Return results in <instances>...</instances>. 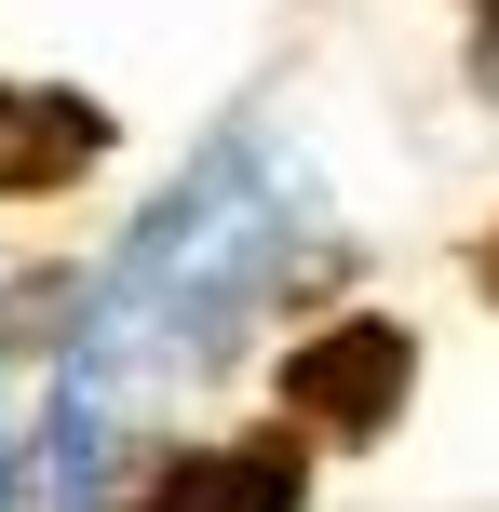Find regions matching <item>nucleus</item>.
Here are the masks:
<instances>
[{
	"mask_svg": "<svg viewBox=\"0 0 499 512\" xmlns=\"http://www.w3.org/2000/svg\"><path fill=\"white\" fill-rule=\"evenodd\" d=\"M405 378H419V337L378 324V310H351V324H324V337L284 351V405L311 418V432H338V445H378V432H392V418H405Z\"/></svg>",
	"mask_w": 499,
	"mask_h": 512,
	"instance_id": "1",
	"label": "nucleus"
},
{
	"mask_svg": "<svg viewBox=\"0 0 499 512\" xmlns=\"http://www.w3.org/2000/svg\"><path fill=\"white\" fill-rule=\"evenodd\" d=\"M311 499V459H297V432H243V445H189V459H162L135 512H297Z\"/></svg>",
	"mask_w": 499,
	"mask_h": 512,
	"instance_id": "2",
	"label": "nucleus"
},
{
	"mask_svg": "<svg viewBox=\"0 0 499 512\" xmlns=\"http://www.w3.org/2000/svg\"><path fill=\"white\" fill-rule=\"evenodd\" d=\"M108 149V108L68 81H0V203H41Z\"/></svg>",
	"mask_w": 499,
	"mask_h": 512,
	"instance_id": "3",
	"label": "nucleus"
},
{
	"mask_svg": "<svg viewBox=\"0 0 499 512\" xmlns=\"http://www.w3.org/2000/svg\"><path fill=\"white\" fill-rule=\"evenodd\" d=\"M486 297H499V230H486Z\"/></svg>",
	"mask_w": 499,
	"mask_h": 512,
	"instance_id": "4",
	"label": "nucleus"
}]
</instances>
